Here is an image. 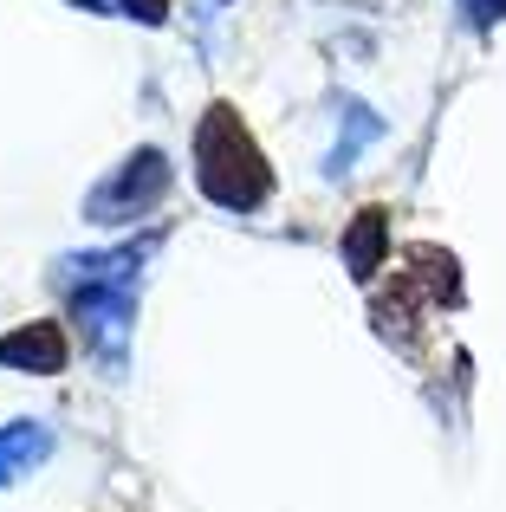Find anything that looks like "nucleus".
I'll use <instances>...</instances> for the list:
<instances>
[{"mask_svg": "<svg viewBox=\"0 0 506 512\" xmlns=\"http://www.w3.org/2000/svg\"><path fill=\"white\" fill-rule=\"evenodd\" d=\"M195 163H202V188L221 201V208H253V201L273 188L260 150L247 143L241 117H234L228 104H215V111H208L202 137H195Z\"/></svg>", "mask_w": 506, "mask_h": 512, "instance_id": "1", "label": "nucleus"}, {"mask_svg": "<svg viewBox=\"0 0 506 512\" xmlns=\"http://www.w3.org/2000/svg\"><path fill=\"white\" fill-rule=\"evenodd\" d=\"M0 357L20 363V370H33V376H52V370H65V331L59 325L7 331V338H0Z\"/></svg>", "mask_w": 506, "mask_h": 512, "instance_id": "3", "label": "nucleus"}, {"mask_svg": "<svg viewBox=\"0 0 506 512\" xmlns=\"http://www.w3.org/2000/svg\"><path fill=\"white\" fill-rule=\"evenodd\" d=\"M163 182H169L163 156H156V150H143L130 169H117V182H111V188H98V195H91V214H98V221H117V201L143 208L150 195H163Z\"/></svg>", "mask_w": 506, "mask_h": 512, "instance_id": "2", "label": "nucleus"}, {"mask_svg": "<svg viewBox=\"0 0 506 512\" xmlns=\"http://www.w3.org/2000/svg\"><path fill=\"white\" fill-rule=\"evenodd\" d=\"M46 448H52V435H46L39 422H13V428H0V480L26 474L33 461H46Z\"/></svg>", "mask_w": 506, "mask_h": 512, "instance_id": "4", "label": "nucleus"}]
</instances>
